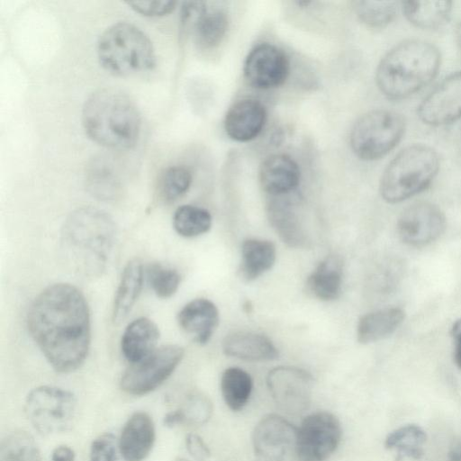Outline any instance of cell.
Here are the masks:
<instances>
[{
    "label": "cell",
    "instance_id": "1",
    "mask_svg": "<svg viewBox=\"0 0 461 461\" xmlns=\"http://www.w3.org/2000/svg\"><path fill=\"white\" fill-rule=\"evenodd\" d=\"M27 327L56 372H74L85 362L91 341L90 312L77 287L57 283L42 290L30 306Z\"/></svg>",
    "mask_w": 461,
    "mask_h": 461
},
{
    "label": "cell",
    "instance_id": "2",
    "mask_svg": "<svg viewBox=\"0 0 461 461\" xmlns=\"http://www.w3.org/2000/svg\"><path fill=\"white\" fill-rule=\"evenodd\" d=\"M116 236L115 222L107 212L91 206L78 208L62 225V256L74 272L97 277L107 267Z\"/></svg>",
    "mask_w": 461,
    "mask_h": 461
},
{
    "label": "cell",
    "instance_id": "3",
    "mask_svg": "<svg viewBox=\"0 0 461 461\" xmlns=\"http://www.w3.org/2000/svg\"><path fill=\"white\" fill-rule=\"evenodd\" d=\"M441 63L438 49L430 42L411 39L392 48L380 60L375 81L389 99H405L428 86Z\"/></svg>",
    "mask_w": 461,
    "mask_h": 461
},
{
    "label": "cell",
    "instance_id": "4",
    "mask_svg": "<svg viewBox=\"0 0 461 461\" xmlns=\"http://www.w3.org/2000/svg\"><path fill=\"white\" fill-rule=\"evenodd\" d=\"M84 130L100 146L126 149L137 142L141 126L140 111L134 101L115 88L94 92L82 109Z\"/></svg>",
    "mask_w": 461,
    "mask_h": 461
},
{
    "label": "cell",
    "instance_id": "5",
    "mask_svg": "<svg viewBox=\"0 0 461 461\" xmlns=\"http://www.w3.org/2000/svg\"><path fill=\"white\" fill-rule=\"evenodd\" d=\"M439 166L438 152L428 145L413 144L402 149L383 173L381 196L390 203L409 199L431 184Z\"/></svg>",
    "mask_w": 461,
    "mask_h": 461
},
{
    "label": "cell",
    "instance_id": "6",
    "mask_svg": "<svg viewBox=\"0 0 461 461\" xmlns=\"http://www.w3.org/2000/svg\"><path fill=\"white\" fill-rule=\"evenodd\" d=\"M96 52L101 66L115 76L146 72L156 65L155 50L149 37L125 22L109 26L100 35Z\"/></svg>",
    "mask_w": 461,
    "mask_h": 461
},
{
    "label": "cell",
    "instance_id": "7",
    "mask_svg": "<svg viewBox=\"0 0 461 461\" xmlns=\"http://www.w3.org/2000/svg\"><path fill=\"white\" fill-rule=\"evenodd\" d=\"M405 128V119L397 112L386 109L369 111L352 127L349 137L351 149L360 159H379L401 141Z\"/></svg>",
    "mask_w": 461,
    "mask_h": 461
},
{
    "label": "cell",
    "instance_id": "8",
    "mask_svg": "<svg viewBox=\"0 0 461 461\" xmlns=\"http://www.w3.org/2000/svg\"><path fill=\"white\" fill-rule=\"evenodd\" d=\"M24 412L29 422L40 434H59L72 426L77 413V399L68 390L41 385L28 393Z\"/></svg>",
    "mask_w": 461,
    "mask_h": 461
},
{
    "label": "cell",
    "instance_id": "9",
    "mask_svg": "<svg viewBox=\"0 0 461 461\" xmlns=\"http://www.w3.org/2000/svg\"><path fill=\"white\" fill-rule=\"evenodd\" d=\"M185 349L175 344L157 348L143 359L131 364L120 379L121 389L134 396L148 394L164 384L182 361Z\"/></svg>",
    "mask_w": 461,
    "mask_h": 461
},
{
    "label": "cell",
    "instance_id": "10",
    "mask_svg": "<svg viewBox=\"0 0 461 461\" xmlns=\"http://www.w3.org/2000/svg\"><path fill=\"white\" fill-rule=\"evenodd\" d=\"M256 461H307L298 438V429L276 414L264 416L252 437Z\"/></svg>",
    "mask_w": 461,
    "mask_h": 461
},
{
    "label": "cell",
    "instance_id": "11",
    "mask_svg": "<svg viewBox=\"0 0 461 461\" xmlns=\"http://www.w3.org/2000/svg\"><path fill=\"white\" fill-rule=\"evenodd\" d=\"M267 384L274 401L285 412L295 415L308 409L313 379L306 370L276 366L269 371Z\"/></svg>",
    "mask_w": 461,
    "mask_h": 461
},
{
    "label": "cell",
    "instance_id": "12",
    "mask_svg": "<svg viewBox=\"0 0 461 461\" xmlns=\"http://www.w3.org/2000/svg\"><path fill=\"white\" fill-rule=\"evenodd\" d=\"M446 228V216L436 204L420 201L405 208L397 221L400 239L411 247L436 240Z\"/></svg>",
    "mask_w": 461,
    "mask_h": 461
},
{
    "label": "cell",
    "instance_id": "13",
    "mask_svg": "<svg viewBox=\"0 0 461 461\" xmlns=\"http://www.w3.org/2000/svg\"><path fill=\"white\" fill-rule=\"evenodd\" d=\"M341 426L332 413L317 411L308 415L298 428L299 444L307 461H324L338 447Z\"/></svg>",
    "mask_w": 461,
    "mask_h": 461
},
{
    "label": "cell",
    "instance_id": "14",
    "mask_svg": "<svg viewBox=\"0 0 461 461\" xmlns=\"http://www.w3.org/2000/svg\"><path fill=\"white\" fill-rule=\"evenodd\" d=\"M417 113L423 123L430 126L461 118V70L440 81L420 102Z\"/></svg>",
    "mask_w": 461,
    "mask_h": 461
},
{
    "label": "cell",
    "instance_id": "15",
    "mask_svg": "<svg viewBox=\"0 0 461 461\" xmlns=\"http://www.w3.org/2000/svg\"><path fill=\"white\" fill-rule=\"evenodd\" d=\"M243 71L250 86L268 89L281 86L286 80L289 61L282 50L269 43H262L249 53Z\"/></svg>",
    "mask_w": 461,
    "mask_h": 461
},
{
    "label": "cell",
    "instance_id": "16",
    "mask_svg": "<svg viewBox=\"0 0 461 461\" xmlns=\"http://www.w3.org/2000/svg\"><path fill=\"white\" fill-rule=\"evenodd\" d=\"M155 440L156 428L152 418L145 411H136L122 429L118 448L125 461H143L152 450Z\"/></svg>",
    "mask_w": 461,
    "mask_h": 461
},
{
    "label": "cell",
    "instance_id": "17",
    "mask_svg": "<svg viewBox=\"0 0 461 461\" xmlns=\"http://www.w3.org/2000/svg\"><path fill=\"white\" fill-rule=\"evenodd\" d=\"M267 118L264 105L253 99H243L228 110L224 129L230 138L237 141L255 139L262 131Z\"/></svg>",
    "mask_w": 461,
    "mask_h": 461
},
{
    "label": "cell",
    "instance_id": "18",
    "mask_svg": "<svg viewBox=\"0 0 461 461\" xmlns=\"http://www.w3.org/2000/svg\"><path fill=\"white\" fill-rule=\"evenodd\" d=\"M176 320L179 327L196 343L204 345L216 330L220 317L218 308L212 301L197 298L178 312Z\"/></svg>",
    "mask_w": 461,
    "mask_h": 461
},
{
    "label": "cell",
    "instance_id": "19",
    "mask_svg": "<svg viewBox=\"0 0 461 461\" xmlns=\"http://www.w3.org/2000/svg\"><path fill=\"white\" fill-rule=\"evenodd\" d=\"M300 176L297 163L285 154L267 158L259 168L261 187L272 196H281L292 192L298 185Z\"/></svg>",
    "mask_w": 461,
    "mask_h": 461
},
{
    "label": "cell",
    "instance_id": "20",
    "mask_svg": "<svg viewBox=\"0 0 461 461\" xmlns=\"http://www.w3.org/2000/svg\"><path fill=\"white\" fill-rule=\"evenodd\" d=\"M225 355L247 361H269L278 357V350L265 335L252 331H235L222 341Z\"/></svg>",
    "mask_w": 461,
    "mask_h": 461
},
{
    "label": "cell",
    "instance_id": "21",
    "mask_svg": "<svg viewBox=\"0 0 461 461\" xmlns=\"http://www.w3.org/2000/svg\"><path fill=\"white\" fill-rule=\"evenodd\" d=\"M158 339L157 324L147 317H140L125 328L121 339L122 353L131 364L136 363L157 348Z\"/></svg>",
    "mask_w": 461,
    "mask_h": 461
},
{
    "label": "cell",
    "instance_id": "22",
    "mask_svg": "<svg viewBox=\"0 0 461 461\" xmlns=\"http://www.w3.org/2000/svg\"><path fill=\"white\" fill-rule=\"evenodd\" d=\"M268 221L279 238L291 248H302L307 236L292 203L287 200L273 199L267 204Z\"/></svg>",
    "mask_w": 461,
    "mask_h": 461
},
{
    "label": "cell",
    "instance_id": "23",
    "mask_svg": "<svg viewBox=\"0 0 461 461\" xmlns=\"http://www.w3.org/2000/svg\"><path fill=\"white\" fill-rule=\"evenodd\" d=\"M276 250L274 243L258 239H247L241 245V261L239 276L244 282H252L272 268Z\"/></svg>",
    "mask_w": 461,
    "mask_h": 461
},
{
    "label": "cell",
    "instance_id": "24",
    "mask_svg": "<svg viewBox=\"0 0 461 461\" xmlns=\"http://www.w3.org/2000/svg\"><path fill=\"white\" fill-rule=\"evenodd\" d=\"M404 311L398 307L385 308L363 315L357 323V339L369 344L392 335L402 323Z\"/></svg>",
    "mask_w": 461,
    "mask_h": 461
},
{
    "label": "cell",
    "instance_id": "25",
    "mask_svg": "<svg viewBox=\"0 0 461 461\" xmlns=\"http://www.w3.org/2000/svg\"><path fill=\"white\" fill-rule=\"evenodd\" d=\"M406 19L423 30H436L450 18L452 2L448 0H407L401 3Z\"/></svg>",
    "mask_w": 461,
    "mask_h": 461
},
{
    "label": "cell",
    "instance_id": "26",
    "mask_svg": "<svg viewBox=\"0 0 461 461\" xmlns=\"http://www.w3.org/2000/svg\"><path fill=\"white\" fill-rule=\"evenodd\" d=\"M143 279L144 270L141 263L138 259L129 261L122 270L113 301L114 322L118 323L127 317L140 294Z\"/></svg>",
    "mask_w": 461,
    "mask_h": 461
},
{
    "label": "cell",
    "instance_id": "27",
    "mask_svg": "<svg viewBox=\"0 0 461 461\" xmlns=\"http://www.w3.org/2000/svg\"><path fill=\"white\" fill-rule=\"evenodd\" d=\"M341 284L342 262L337 256H329L309 276L306 286L313 297L332 301L339 296Z\"/></svg>",
    "mask_w": 461,
    "mask_h": 461
},
{
    "label": "cell",
    "instance_id": "28",
    "mask_svg": "<svg viewBox=\"0 0 461 461\" xmlns=\"http://www.w3.org/2000/svg\"><path fill=\"white\" fill-rule=\"evenodd\" d=\"M427 441L425 430L417 424H406L390 432L384 440L387 449L397 453L399 458L420 459L424 455Z\"/></svg>",
    "mask_w": 461,
    "mask_h": 461
},
{
    "label": "cell",
    "instance_id": "29",
    "mask_svg": "<svg viewBox=\"0 0 461 461\" xmlns=\"http://www.w3.org/2000/svg\"><path fill=\"white\" fill-rule=\"evenodd\" d=\"M252 386L249 374L241 368L229 367L221 375V395L226 405L232 411H240L247 404Z\"/></svg>",
    "mask_w": 461,
    "mask_h": 461
},
{
    "label": "cell",
    "instance_id": "30",
    "mask_svg": "<svg viewBox=\"0 0 461 461\" xmlns=\"http://www.w3.org/2000/svg\"><path fill=\"white\" fill-rule=\"evenodd\" d=\"M0 461H42L33 437L25 430H14L0 444Z\"/></svg>",
    "mask_w": 461,
    "mask_h": 461
},
{
    "label": "cell",
    "instance_id": "31",
    "mask_svg": "<svg viewBox=\"0 0 461 461\" xmlns=\"http://www.w3.org/2000/svg\"><path fill=\"white\" fill-rule=\"evenodd\" d=\"M89 192L102 200H113L121 191V183L113 167L104 159H95L87 174Z\"/></svg>",
    "mask_w": 461,
    "mask_h": 461
},
{
    "label": "cell",
    "instance_id": "32",
    "mask_svg": "<svg viewBox=\"0 0 461 461\" xmlns=\"http://www.w3.org/2000/svg\"><path fill=\"white\" fill-rule=\"evenodd\" d=\"M212 226L210 212L201 207L185 204L178 207L173 216V227L177 234L194 238L206 233Z\"/></svg>",
    "mask_w": 461,
    "mask_h": 461
},
{
    "label": "cell",
    "instance_id": "33",
    "mask_svg": "<svg viewBox=\"0 0 461 461\" xmlns=\"http://www.w3.org/2000/svg\"><path fill=\"white\" fill-rule=\"evenodd\" d=\"M228 28V17L221 10L207 11L194 30V41L201 49H212L220 44Z\"/></svg>",
    "mask_w": 461,
    "mask_h": 461
},
{
    "label": "cell",
    "instance_id": "34",
    "mask_svg": "<svg viewBox=\"0 0 461 461\" xmlns=\"http://www.w3.org/2000/svg\"><path fill=\"white\" fill-rule=\"evenodd\" d=\"M357 17L372 28H383L393 21L399 2L392 0H357L353 2Z\"/></svg>",
    "mask_w": 461,
    "mask_h": 461
},
{
    "label": "cell",
    "instance_id": "35",
    "mask_svg": "<svg viewBox=\"0 0 461 461\" xmlns=\"http://www.w3.org/2000/svg\"><path fill=\"white\" fill-rule=\"evenodd\" d=\"M192 183L191 172L185 167L173 166L166 168L158 180V196L167 203H174L182 197Z\"/></svg>",
    "mask_w": 461,
    "mask_h": 461
},
{
    "label": "cell",
    "instance_id": "36",
    "mask_svg": "<svg viewBox=\"0 0 461 461\" xmlns=\"http://www.w3.org/2000/svg\"><path fill=\"white\" fill-rule=\"evenodd\" d=\"M147 278L152 291L162 299L174 295L181 282L177 270L158 263L149 266Z\"/></svg>",
    "mask_w": 461,
    "mask_h": 461
},
{
    "label": "cell",
    "instance_id": "37",
    "mask_svg": "<svg viewBox=\"0 0 461 461\" xmlns=\"http://www.w3.org/2000/svg\"><path fill=\"white\" fill-rule=\"evenodd\" d=\"M176 411L179 413L181 424L203 425L212 416V404L203 394L194 393L186 396Z\"/></svg>",
    "mask_w": 461,
    "mask_h": 461
},
{
    "label": "cell",
    "instance_id": "38",
    "mask_svg": "<svg viewBox=\"0 0 461 461\" xmlns=\"http://www.w3.org/2000/svg\"><path fill=\"white\" fill-rule=\"evenodd\" d=\"M118 442L112 433H104L91 443L89 461H116Z\"/></svg>",
    "mask_w": 461,
    "mask_h": 461
},
{
    "label": "cell",
    "instance_id": "39",
    "mask_svg": "<svg viewBox=\"0 0 461 461\" xmlns=\"http://www.w3.org/2000/svg\"><path fill=\"white\" fill-rule=\"evenodd\" d=\"M206 12L203 2H185L180 14L181 32L185 34L194 32L200 18Z\"/></svg>",
    "mask_w": 461,
    "mask_h": 461
},
{
    "label": "cell",
    "instance_id": "40",
    "mask_svg": "<svg viewBox=\"0 0 461 461\" xmlns=\"http://www.w3.org/2000/svg\"><path fill=\"white\" fill-rule=\"evenodd\" d=\"M126 4L132 10L145 16H162L171 13L176 1H128Z\"/></svg>",
    "mask_w": 461,
    "mask_h": 461
},
{
    "label": "cell",
    "instance_id": "41",
    "mask_svg": "<svg viewBox=\"0 0 461 461\" xmlns=\"http://www.w3.org/2000/svg\"><path fill=\"white\" fill-rule=\"evenodd\" d=\"M185 443L187 452L195 461H208L211 453L200 436L189 433L185 436Z\"/></svg>",
    "mask_w": 461,
    "mask_h": 461
},
{
    "label": "cell",
    "instance_id": "42",
    "mask_svg": "<svg viewBox=\"0 0 461 461\" xmlns=\"http://www.w3.org/2000/svg\"><path fill=\"white\" fill-rule=\"evenodd\" d=\"M451 336L455 341L454 359L456 366L461 369V319L453 324Z\"/></svg>",
    "mask_w": 461,
    "mask_h": 461
},
{
    "label": "cell",
    "instance_id": "43",
    "mask_svg": "<svg viewBox=\"0 0 461 461\" xmlns=\"http://www.w3.org/2000/svg\"><path fill=\"white\" fill-rule=\"evenodd\" d=\"M75 459L74 450L67 445L58 446L51 454V461H75Z\"/></svg>",
    "mask_w": 461,
    "mask_h": 461
},
{
    "label": "cell",
    "instance_id": "44",
    "mask_svg": "<svg viewBox=\"0 0 461 461\" xmlns=\"http://www.w3.org/2000/svg\"><path fill=\"white\" fill-rule=\"evenodd\" d=\"M163 424L168 428H174L181 424L178 411L176 410L168 411L163 418Z\"/></svg>",
    "mask_w": 461,
    "mask_h": 461
},
{
    "label": "cell",
    "instance_id": "45",
    "mask_svg": "<svg viewBox=\"0 0 461 461\" xmlns=\"http://www.w3.org/2000/svg\"><path fill=\"white\" fill-rule=\"evenodd\" d=\"M456 38L458 45L461 47V18L456 28Z\"/></svg>",
    "mask_w": 461,
    "mask_h": 461
},
{
    "label": "cell",
    "instance_id": "46",
    "mask_svg": "<svg viewBox=\"0 0 461 461\" xmlns=\"http://www.w3.org/2000/svg\"><path fill=\"white\" fill-rule=\"evenodd\" d=\"M456 143H457L458 150H459V151H460V153H461V126H460L459 131H458V133H457V140H456Z\"/></svg>",
    "mask_w": 461,
    "mask_h": 461
},
{
    "label": "cell",
    "instance_id": "47",
    "mask_svg": "<svg viewBox=\"0 0 461 461\" xmlns=\"http://www.w3.org/2000/svg\"><path fill=\"white\" fill-rule=\"evenodd\" d=\"M296 4H297L298 5L307 6L308 5H310V4H311V2H310V1H298V2H296Z\"/></svg>",
    "mask_w": 461,
    "mask_h": 461
},
{
    "label": "cell",
    "instance_id": "48",
    "mask_svg": "<svg viewBox=\"0 0 461 461\" xmlns=\"http://www.w3.org/2000/svg\"><path fill=\"white\" fill-rule=\"evenodd\" d=\"M174 461H188L186 458L185 457H176Z\"/></svg>",
    "mask_w": 461,
    "mask_h": 461
}]
</instances>
